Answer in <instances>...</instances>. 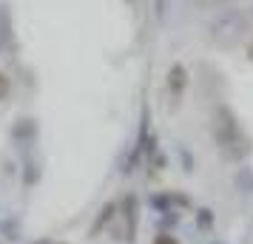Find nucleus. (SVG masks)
<instances>
[{
	"label": "nucleus",
	"mask_w": 253,
	"mask_h": 244,
	"mask_svg": "<svg viewBox=\"0 0 253 244\" xmlns=\"http://www.w3.org/2000/svg\"><path fill=\"white\" fill-rule=\"evenodd\" d=\"M236 187H239L242 193H253V171L251 168H239V174H236Z\"/></svg>",
	"instance_id": "obj_6"
},
{
	"label": "nucleus",
	"mask_w": 253,
	"mask_h": 244,
	"mask_svg": "<svg viewBox=\"0 0 253 244\" xmlns=\"http://www.w3.org/2000/svg\"><path fill=\"white\" fill-rule=\"evenodd\" d=\"M6 94H9V77H6V74L0 71V103L6 100Z\"/></svg>",
	"instance_id": "obj_11"
},
{
	"label": "nucleus",
	"mask_w": 253,
	"mask_h": 244,
	"mask_svg": "<svg viewBox=\"0 0 253 244\" xmlns=\"http://www.w3.org/2000/svg\"><path fill=\"white\" fill-rule=\"evenodd\" d=\"M123 216H126V242H134V233H137V202H134V196L123 199Z\"/></svg>",
	"instance_id": "obj_3"
},
{
	"label": "nucleus",
	"mask_w": 253,
	"mask_h": 244,
	"mask_svg": "<svg viewBox=\"0 0 253 244\" xmlns=\"http://www.w3.org/2000/svg\"><path fill=\"white\" fill-rule=\"evenodd\" d=\"M12 46V17H9V9L0 6V51Z\"/></svg>",
	"instance_id": "obj_5"
},
{
	"label": "nucleus",
	"mask_w": 253,
	"mask_h": 244,
	"mask_svg": "<svg viewBox=\"0 0 253 244\" xmlns=\"http://www.w3.org/2000/svg\"><path fill=\"white\" fill-rule=\"evenodd\" d=\"M0 244H3V242H0Z\"/></svg>",
	"instance_id": "obj_16"
},
{
	"label": "nucleus",
	"mask_w": 253,
	"mask_h": 244,
	"mask_svg": "<svg viewBox=\"0 0 253 244\" xmlns=\"http://www.w3.org/2000/svg\"><path fill=\"white\" fill-rule=\"evenodd\" d=\"M111 213H114V205H108V208L103 210V216H100V221H97V224H94V227H91V236H97V233L103 230V224H105V221H108V219H111Z\"/></svg>",
	"instance_id": "obj_8"
},
{
	"label": "nucleus",
	"mask_w": 253,
	"mask_h": 244,
	"mask_svg": "<svg viewBox=\"0 0 253 244\" xmlns=\"http://www.w3.org/2000/svg\"><path fill=\"white\" fill-rule=\"evenodd\" d=\"M199 224H202V227H211V224H213V213H211V210H199Z\"/></svg>",
	"instance_id": "obj_10"
},
{
	"label": "nucleus",
	"mask_w": 253,
	"mask_h": 244,
	"mask_svg": "<svg viewBox=\"0 0 253 244\" xmlns=\"http://www.w3.org/2000/svg\"><path fill=\"white\" fill-rule=\"evenodd\" d=\"M185 82H188V71L182 66H171V71H168V88H171L173 97H179L185 91Z\"/></svg>",
	"instance_id": "obj_4"
},
{
	"label": "nucleus",
	"mask_w": 253,
	"mask_h": 244,
	"mask_svg": "<svg viewBox=\"0 0 253 244\" xmlns=\"http://www.w3.org/2000/svg\"><path fill=\"white\" fill-rule=\"evenodd\" d=\"M248 14H251V23H253V9H251V12H248Z\"/></svg>",
	"instance_id": "obj_14"
},
{
	"label": "nucleus",
	"mask_w": 253,
	"mask_h": 244,
	"mask_svg": "<svg viewBox=\"0 0 253 244\" xmlns=\"http://www.w3.org/2000/svg\"><path fill=\"white\" fill-rule=\"evenodd\" d=\"M32 137V134H35V119H20V125H17V128H14V137Z\"/></svg>",
	"instance_id": "obj_7"
},
{
	"label": "nucleus",
	"mask_w": 253,
	"mask_h": 244,
	"mask_svg": "<svg viewBox=\"0 0 253 244\" xmlns=\"http://www.w3.org/2000/svg\"><path fill=\"white\" fill-rule=\"evenodd\" d=\"M205 32H208V40L216 48H233L239 46L251 32V14L245 9H236V6L222 9L219 14H213L208 20Z\"/></svg>",
	"instance_id": "obj_2"
},
{
	"label": "nucleus",
	"mask_w": 253,
	"mask_h": 244,
	"mask_svg": "<svg viewBox=\"0 0 253 244\" xmlns=\"http://www.w3.org/2000/svg\"><path fill=\"white\" fill-rule=\"evenodd\" d=\"M154 244H179V242H176L173 236H168V233H160V236L154 239Z\"/></svg>",
	"instance_id": "obj_12"
},
{
	"label": "nucleus",
	"mask_w": 253,
	"mask_h": 244,
	"mask_svg": "<svg viewBox=\"0 0 253 244\" xmlns=\"http://www.w3.org/2000/svg\"><path fill=\"white\" fill-rule=\"evenodd\" d=\"M211 131H213V139H216L219 151L228 156L230 162H242L248 159L253 151L251 137L239 128L236 114L230 111L228 105H216L213 114H211Z\"/></svg>",
	"instance_id": "obj_1"
},
{
	"label": "nucleus",
	"mask_w": 253,
	"mask_h": 244,
	"mask_svg": "<svg viewBox=\"0 0 253 244\" xmlns=\"http://www.w3.org/2000/svg\"><path fill=\"white\" fill-rule=\"evenodd\" d=\"M126 3H134V0H126Z\"/></svg>",
	"instance_id": "obj_15"
},
{
	"label": "nucleus",
	"mask_w": 253,
	"mask_h": 244,
	"mask_svg": "<svg viewBox=\"0 0 253 244\" xmlns=\"http://www.w3.org/2000/svg\"><path fill=\"white\" fill-rule=\"evenodd\" d=\"M242 244H253V219L245 224V233H242Z\"/></svg>",
	"instance_id": "obj_9"
},
{
	"label": "nucleus",
	"mask_w": 253,
	"mask_h": 244,
	"mask_svg": "<svg viewBox=\"0 0 253 244\" xmlns=\"http://www.w3.org/2000/svg\"><path fill=\"white\" fill-rule=\"evenodd\" d=\"M248 60H251V63H253V40H251V43H248Z\"/></svg>",
	"instance_id": "obj_13"
}]
</instances>
